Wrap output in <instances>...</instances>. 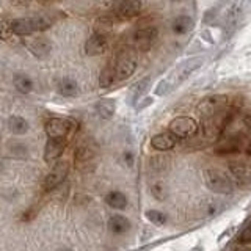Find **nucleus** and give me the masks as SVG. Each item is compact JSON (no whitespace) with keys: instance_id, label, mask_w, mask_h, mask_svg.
I'll list each match as a JSON object with an SVG mask.
<instances>
[{"instance_id":"nucleus-10","label":"nucleus","mask_w":251,"mask_h":251,"mask_svg":"<svg viewBox=\"0 0 251 251\" xmlns=\"http://www.w3.org/2000/svg\"><path fill=\"white\" fill-rule=\"evenodd\" d=\"M66 140H57V138H49L44 149V160L47 163H53L60 159V155L65 151Z\"/></svg>"},{"instance_id":"nucleus-29","label":"nucleus","mask_w":251,"mask_h":251,"mask_svg":"<svg viewBox=\"0 0 251 251\" xmlns=\"http://www.w3.org/2000/svg\"><path fill=\"white\" fill-rule=\"evenodd\" d=\"M237 149H239V146L235 145V143H222L217 148L215 152H220V154H223V152H234V151H237Z\"/></svg>"},{"instance_id":"nucleus-30","label":"nucleus","mask_w":251,"mask_h":251,"mask_svg":"<svg viewBox=\"0 0 251 251\" xmlns=\"http://www.w3.org/2000/svg\"><path fill=\"white\" fill-rule=\"evenodd\" d=\"M168 86H170V82L168 80H162L159 85H157L155 94H157V96H163V94L168 91Z\"/></svg>"},{"instance_id":"nucleus-6","label":"nucleus","mask_w":251,"mask_h":251,"mask_svg":"<svg viewBox=\"0 0 251 251\" xmlns=\"http://www.w3.org/2000/svg\"><path fill=\"white\" fill-rule=\"evenodd\" d=\"M226 102H227V98L223 96V94H220V96H210L200 102L198 110L202 116H206L207 120H210L212 116H215L220 110L226 105Z\"/></svg>"},{"instance_id":"nucleus-22","label":"nucleus","mask_w":251,"mask_h":251,"mask_svg":"<svg viewBox=\"0 0 251 251\" xmlns=\"http://www.w3.org/2000/svg\"><path fill=\"white\" fill-rule=\"evenodd\" d=\"M116 69L115 66H107L102 69V73L99 75V85H100V88H110L115 80H116Z\"/></svg>"},{"instance_id":"nucleus-27","label":"nucleus","mask_w":251,"mask_h":251,"mask_svg":"<svg viewBox=\"0 0 251 251\" xmlns=\"http://www.w3.org/2000/svg\"><path fill=\"white\" fill-rule=\"evenodd\" d=\"M237 240H239L240 245H248V243H251V223H248V225L240 231Z\"/></svg>"},{"instance_id":"nucleus-2","label":"nucleus","mask_w":251,"mask_h":251,"mask_svg":"<svg viewBox=\"0 0 251 251\" xmlns=\"http://www.w3.org/2000/svg\"><path fill=\"white\" fill-rule=\"evenodd\" d=\"M204 182H206L209 190L218 195H231L234 190V184L229 176L217 168H207L204 170Z\"/></svg>"},{"instance_id":"nucleus-19","label":"nucleus","mask_w":251,"mask_h":251,"mask_svg":"<svg viewBox=\"0 0 251 251\" xmlns=\"http://www.w3.org/2000/svg\"><path fill=\"white\" fill-rule=\"evenodd\" d=\"M201 63H202V58H201V57L193 58V60H190V61L184 63V65L177 69V80H179V82L185 80V78H187L188 75H190L195 69H198V68L201 66Z\"/></svg>"},{"instance_id":"nucleus-21","label":"nucleus","mask_w":251,"mask_h":251,"mask_svg":"<svg viewBox=\"0 0 251 251\" xmlns=\"http://www.w3.org/2000/svg\"><path fill=\"white\" fill-rule=\"evenodd\" d=\"M96 110L100 118H104V120H110L113 115H115V110H116V105H115V100L112 99H102L98 102L96 105Z\"/></svg>"},{"instance_id":"nucleus-20","label":"nucleus","mask_w":251,"mask_h":251,"mask_svg":"<svg viewBox=\"0 0 251 251\" xmlns=\"http://www.w3.org/2000/svg\"><path fill=\"white\" fill-rule=\"evenodd\" d=\"M58 93L63 94V96H66V98L75 96V94L78 93L77 82L73 80V78H69V77L61 78V80L58 82Z\"/></svg>"},{"instance_id":"nucleus-8","label":"nucleus","mask_w":251,"mask_h":251,"mask_svg":"<svg viewBox=\"0 0 251 251\" xmlns=\"http://www.w3.org/2000/svg\"><path fill=\"white\" fill-rule=\"evenodd\" d=\"M141 10H143V3L138 2V0H126V2H120L113 6V11L121 19H130Z\"/></svg>"},{"instance_id":"nucleus-13","label":"nucleus","mask_w":251,"mask_h":251,"mask_svg":"<svg viewBox=\"0 0 251 251\" xmlns=\"http://www.w3.org/2000/svg\"><path fill=\"white\" fill-rule=\"evenodd\" d=\"M107 36L100 33H94L91 38H88V41L85 43V52L86 55H100L107 50Z\"/></svg>"},{"instance_id":"nucleus-34","label":"nucleus","mask_w":251,"mask_h":251,"mask_svg":"<svg viewBox=\"0 0 251 251\" xmlns=\"http://www.w3.org/2000/svg\"><path fill=\"white\" fill-rule=\"evenodd\" d=\"M58 251H73V250H69V248H63V250H58Z\"/></svg>"},{"instance_id":"nucleus-24","label":"nucleus","mask_w":251,"mask_h":251,"mask_svg":"<svg viewBox=\"0 0 251 251\" xmlns=\"http://www.w3.org/2000/svg\"><path fill=\"white\" fill-rule=\"evenodd\" d=\"M8 127L13 133H18V135H22L28 130V123L21 116H11L10 121H8Z\"/></svg>"},{"instance_id":"nucleus-23","label":"nucleus","mask_w":251,"mask_h":251,"mask_svg":"<svg viewBox=\"0 0 251 251\" xmlns=\"http://www.w3.org/2000/svg\"><path fill=\"white\" fill-rule=\"evenodd\" d=\"M242 10H243V3L242 2H232L229 3L226 10V25L229 27L232 24H235L239 21L240 14H242Z\"/></svg>"},{"instance_id":"nucleus-25","label":"nucleus","mask_w":251,"mask_h":251,"mask_svg":"<svg viewBox=\"0 0 251 251\" xmlns=\"http://www.w3.org/2000/svg\"><path fill=\"white\" fill-rule=\"evenodd\" d=\"M14 86L18 91L25 94V93H30L31 88H33V82H31V78L27 75H18L14 78Z\"/></svg>"},{"instance_id":"nucleus-14","label":"nucleus","mask_w":251,"mask_h":251,"mask_svg":"<svg viewBox=\"0 0 251 251\" xmlns=\"http://www.w3.org/2000/svg\"><path fill=\"white\" fill-rule=\"evenodd\" d=\"M28 49L31 50V53L38 58H44L50 53L52 50V44L47 41L46 38H36L31 43H28Z\"/></svg>"},{"instance_id":"nucleus-26","label":"nucleus","mask_w":251,"mask_h":251,"mask_svg":"<svg viewBox=\"0 0 251 251\" xmlns=\"http://www.w3.org/2000/svg\"><path fill=\"white\" fill-rule=\"evenodd\" d=\"M146 218L157 226H162V225L167 223V217H165V214H162V212H159V210H148Z\"/></svg>"},{"instance_id":"nucleus-33","label":"nucleus","mask_w":251,"mask_h":251,"mask_svg":"<svg viewBox=\"0 0 251 251\" xmlns=\"http://www.w3.org/2000/svg\"><path fill=\"white\" fill-rule=\"evenodd\" d=\"M247 154L251 157V145H250V146H248V149H247Z\"/></svg>"},{"instance_id":"nucleus-1","label":"nucleus","mask_w":251,"mask_h":251,"mask_svg":"<svg viewBox=\"0 0 251 251\" xmlns=\"http://www.w3.org/2000/svg\"><path fill=\"white\" fill-rule=\"evenodd\" d=\"M52 21L47 16H36V18H21L10 22V31L18 36H28L35 31H41L50 27Z\"/></svg>"},{"instance_id":"nucleus-28","label":"nucleus","mask_w":251,"mask_h":251,"mask_svg":"<svg viewBox=\"0 0 251 251\" xmlns=\"http://www.w3.org/2000/svg\"><path fill=\"white\" fill-rule=\"evenodd\" d=\"M96 25H98V31H96V33L105 35L104 31L112 27V19H110V18H100V19L96 22Z\"/></svg>"},{"instance_id":"nucleus-11","label":"nucleus","mask_w":251,"mask_h":251,"mask_svg":"<svg viewBox=\"0 0 251 251\" xmlns=\"http://www.w3.org/2000/svg\"><path fill=\"white\" fill-rule=\"evenodd\" d=\"M231 175L237 179L242 185H251V165L243 162H231L229 163Z\"/></svg>"},{"instance_id":"nucleus-15","label":"nucleus","mask_w":251,"mask_h":251,"mask_svg":"<svg viewBox=\"0 0 251 251\" xmlns=\"http://www.w3.org/2000/svg\"><path fill=\"white\" fill-rule=\"evenodd\" d=\"M108 229L113 234H124L130 229V222L123 215H113L108 220Z\"/></svg>"},{"instance_id":"nucleus-32","label":"nucleus","mask_w":251,"mask_h":251,"mask_svg":"<svg viewBox=\"0 0 251 251\" xmlns=\"http://www.w3.org/2000/svg\"><path fill=\"white\" fill-rule=\"evenodd\" d=\"M235 251H251V247H248V245H242V247H239Z\"/></svg>"},{"instance_id":"nucleus-3","label":"nucleus","mask_w":251,"mask_h":251,"mask_svg":"<svg viewBox=\"0 0 251 251\" xmlns=\"http://www.w3.org/2000/svg\"><path fill=\"white\" fill-rule=\"evenodd\" d=\"M116 75L120 80H124V78L130 77L137 69V57H135V52L132 49H124L120 52L116 58Z\"/></svg>"},{"instance_id":"nucleus-31","label":"nucleus","mask_w":251,"mask_h":251,"mask_svg":"<svg viewBox=\"0 0 251 251\" xmlns=\"http://www.w3.org/2000/svg\"><path fill=\"white\" fill-rule=\"evenodd\" d=\"M243 123H245V126H247L248 129H251V115H250V116H247L245 120H243Z\"/></svg>"},{"instance_id":"nucleus-16","label":"nucleus","mask_w":251,"mask_h":251,"mask_svg":"<svg viewBox=\"0 0 251 251\" xmlns=\"http://www.w3.org/2000/svg\"><path fill=\"white\" fill-rule=\"evenodd\" d=\"M105 202H107V206H110L112 209H116V210H123L127 207V198H126V195L121 192H116V190L107 193Z\"/></svg>"},{"instance_id":"nucleus-7","label":"nucleus","mask_w":251,"mask_h":251,"mask_svg":"<svg viewBox=\"0 0 251 251\" xmlns=\"http://www.w3.org/2000/svg\"><path fill=\"white\" fill-rule=\"evenodd\" d=\"M68 171H69V165L66 162H57L53 165V168L50 170L49 175L46 176L44 187L47 188V190H53V188H57L63 180L66 179Z\"/></svg>"},{"instance_id":"nucleus-4","label":"nucleus","mask_w":251,"mask_h":251,"mask_svg":"<svg viewBox=\"0 0 251 251\" xmlns=\"http://www.w3.org/2000/svg\"><path fill=\"white\" fill-rule=\"evenodd\" d=\"M46 133L49 138H57V140H66L69 135L77 127V123L73 120H61V118H52L46 123Z\"/></svg>"},{"instance_id":"nucleus-12","label":"nucleus","mask_w":251,"mask_h":251,"mask_svg":"<svg viewBox=\"0 0 251 251\" xmlns=\"http://www.w3.org/2000/svg\"><path fill=\"white\" fill-rule=\"evenodd\" d=\"M177 140L179 138L175 135V133L162 132V133H157V135L152 137L151 145H152L154 149H157V151H170V149H173L176 146Z\"/></svg>"},{"instance_id":"nucleus-17","label":"nucleus","mask_w":251,"mask_h":251,"mask_svg":"<svg viewBox=\"0 0 251 251\" xmlns=\"http://www.w3.org/2000/svg\"><path fill=\"white\" fill-rule=\"evenodd\" d=\"M171 28L176 35H185L193 28V19L188 18V16H177V18L173 21Z\"/></svg>"},{"instance_id":"nucleus-9","label":"nucleus","mask_w":251,"mask_h":251,"mask_svg":"<svg viewBox=\"0 0 251 251\" xmlns=\"http://www.w3.org/2000/svg\"><path fill=\"white\" fill-rule=\"evenodd\" d=\"M155 28L154 27H145V28H140L137 30L135 33H133V44L138 50H149V47H151L154 38H155Z\"/></svg>"},{"instance_id":"nucleus-18","label":"nucleus","mask_w":251,"mask_h":251,"mask_svg":"<svg viewBox=\"0 0 251 251\" xmlns=\"http://www.w3.org/2000/svg\"><path fill=\"white\" fill-rule=\"evenodd\" d=\"M149 86H151V77L141 78L138 83H135L132 86V90H130V102L132 104H135V102L143 96V94L149 90Z\"/></svg>"},{"instance_id":"nucleus-5","label":"nucleus","mask_w":251,"mask_h":251,"mask_svg":"<svg viewBox=\"0 0 251 251\" xmlns=\"http://www.w3.org/2000/svg\"><path fill=\"white\" fill-rule=\"evenodd\" d=\"M198 130V124L190 116H177L170 123V132L175 133L177 138L192 137Z\"/></svg>"}]
</instances>
